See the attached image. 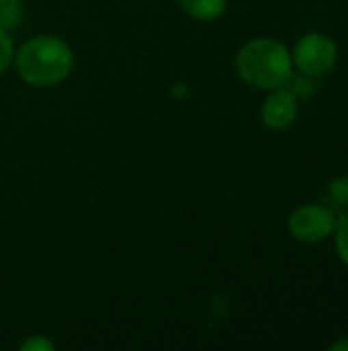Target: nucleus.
Wrapping results in <instances>:
<instances>
[{"label": "nucleus", "instance_id": "obj_1", "mask_svg": "<svg viewBox=\"0 0 348 351\" xmlns=\"http://www.w3.org/2000/svg\"><path fill=\"white\" fill-rule=\"evenodd\" d=\"M74 49L59 35L43 33L25 39L14 51L16 76L31 88H53L74 70Z\"/></svg>", "mask_w": 348, "mask_h": 351}, {"label": "nucleus", "instance_id": "obj_2", "mask_svg": "<svg viewBox=\"0 0 348 351\" xmlns=\"http://www.w3.org/2000/svg\"><path fill=\"white\" fill-rule=\"evenodd\" d=\"M238 78L254 90H271L285 86L295 72L291 49L275 37L248 39L234 58Z\"/></svg>", "mask_w": 348, "mask_h": 351}, {"label": "nucleus", "instance_id": "obj_3", "mask_svg": "<svg viewBox=\"0 0 348 351\" xmlns=\"http://www.w3.org/2000/svg\"><path fill=\"white\" fill-rule=\"evenodd\" d=\"M293 68L302 74H308L312 78H324L328 76L336 64H338V45L336 41L320 31H312L302 35L293 49Z\"/></svg>", "mask_w": 348, "mask_h": 351}, {"label": "nucleus", "instance_id": "obj_4", "mask_svg": "<svg viewBox=\"0 0 348 351\" xmlns=\"http://www.w3.org/2000/svg\"><path fill=\"white\" fill-rule=\"evenodd\" d=\"M336 214L322 204H304L295 208L287 220L289 234L304 245H318L332 237Z\"/></svg>", "mask_w": 348, "mask_h": 351}, {"label": "nucleus", "instance_id": "obj_5", "mask_svg": "<svg viewBox=\"0 0 348 351\" xmlns=\"http://www.w3.org/2000/svg\"><path fill=\"white\" fill-rule=\"evenodd\" d=\"M299 115V101L287 86H277L267 90V97L260 105V121L271 132L289 130Z\"/></svg>", "mask_w": 348, "mask_h": 351}, {"label": "nucleus", "instance_id": "obj_6", "mask_svg": "<svg viewBox=\"0 0 348 351\" xmlns=\"http://www.w3.org/2000/svg\"><path fill=\"white\" fill-rule=\"evenodd\" d=\"M180 10L199 23H211L226 14L228 0H178Z\"/></svg>", "mask_w": 348, "mask_h": 351}, {"label": "nucleus", "instance_id": "obj_7", "mask_svg": "<svg viewBox=\"0 0 348 351\" xmlns=\"http://www.w3.org/2000/svg\"><path fill=\"white\" fill-rule=\"evenodd\" d=\"M25 2L23 0H0V29L12 31L23 23Z\"/></svg>", "mask_w": 348, "mask_h": 351}, {"label": "nucleus", "instance_id": "obj_8", "mask_svg": "<svg viewBox=\"0 0 348 351\" xmlns=\"http://www.w3.org/2000/svg\"><path fill=\"white\" fill-rule=\"evenodd\" d=\"M334 241V251H336V257L340 259V263L348 269V210L336 218V224H334V232L330 237Z\"/></svg>", "mask_w": 348, "mask_h": 351}, {"label": "nucleus", "instance_id": "obj_9", "mask_svg": "<svg viewBox=\"0 0 348 351\" xmlns=\"http://www.w3.org/2000/svg\"><path fill=\"white\" fill-rule=\"evenodd\" d=\"M285 86L295 95V99L297 101H302V99H312L314 95H316V78H312V76H308V74H302V72H293L291 76H289V80L285 82Z\"/></svg>", "mask_w": 348, "mask_h": 351}, {"label": "nucleus", "instance_id": "obj_10", "mask_svg": "<svg viewBox=\"0 0 348 351\" xmlns=\"http://www.w3.org/2000/svg\"><path fill=\"white\" fill-rule=\"evenodd\" d=\"M328 202L338 210H348V175H338L328 183Z\"/></svg>", "mask_w": 348, "mask_h": 351}, {"label": "nucleus", "instance_id": "obj_11", "mask_svg": "<svg viewBox=\"0 0 348 351\" xmlns=\"http://www.w3.org/2000/svg\"><path fill=\"white\" fill-rule=\"evenodd\" d=\"M14 51H16V45H14V39H12L10 31L0 29V76L12 66Z\"/></svg>", "mask_w": 348, "mask_h": 351}, {"label": "nucleus", "instance_id": "obj_12", "mask_svg": "<svg viewBox=\"0 0 348 351\" xmlns=\"http://www.w3.org/2000/svg\"><path fill=\"white\" fill-rule=\"evenodd\" d=\"M21 351H53L55 350V343L43 335V333H37V335H29L21 346H18Z\"/></svg>", "mask_w": 348, "mask_h": 351}, {"label": "nucleus", "instance_id": "obj_13", "mask_svg": "<svg viewBox=\"0 0 348 351\" xmlns=\"http://www.w3.org/2000/svg\"><path fill=\"white\" fill-rule=\"evenodd\" d=\"M328 351H348V337L336 339L334 343H330V346H328Z\"/></svg>", "mask_w": 348, "mask_h": 351}]
</instances>
